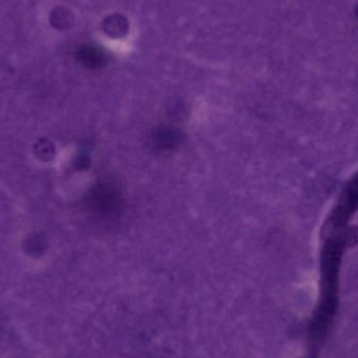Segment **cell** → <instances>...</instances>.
I'll list each match as a JSON object with an SVG mask.
<instances>
[{"label":"cell","mask_w":358,"mask_h":358,"mask_svg":"<svg viewBox=\"0 0 358 358\" xmlns=\"http://www.w3.org/2000/svg\"><path fill=\"white\" fill-rule=\"evenodd\" d=\"M180 138V134L178 130L172 129V128H164L157 136L159 146L164 147V148H171V147L176 146Z\"/></svg>","instance_id":"1"},{"label":"cell","mask_w":358,"mask_h":358,"mask_svg":"<svg viewBox=\"0 0 358 358\" xmlns=\"http://www.w3.org/2000/svg\"><path fill=\"white\" fill-rule=\"evenodd\" d=\"M82 57L85 63L92 67L101 66L104 64L105 59H106L104 52H101L98 48H90V46H87L82 50Z\"/></svg>","instance_id":"2"},{"label":"cell","mask_w":358,"mask_h":358,"mask_svg":"<svg viewBox=\"0 0 358 358\" xmlns=\"http://www.w3.org/2000/svg\"><path fill=\"white\" fill-rule=\"evenodd\" d=\"M122 19L120 18H111L110 20L107 23L108 27V33L111 35H120L121 33H124L126 29V22H122Z\"/></svg>","instance_id":"3"}]
</instances>
